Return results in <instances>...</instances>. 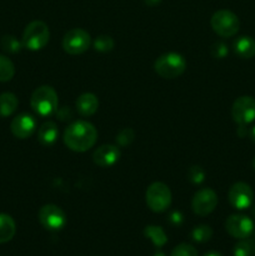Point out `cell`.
Here are the masks:
<instances>
[{
    "label": "cell",
    "mask_w": 255,
    "mask_h": 256,
    "mask_svg": "<svg viewBox=\"0 0 255 256\" xmlns=\"http://www.w3.org/2000/svg\"><path fill=\"white\" fill-rule=\"evenodd\" d=\"M98 132L92 124L78 120L65 129L64 142L70 150L76 152H88L96 142Z\"/></svg>",
    "instance_id": "1"
},
{
    "label": "cell",
    "mask_w": 255,
    "mask_h": 256,
    "mask_svg": "<svg viewBox=\"0 0 255 256\" xmlns=\"http://www.w3.org/2000/svg\"><path fill=\"white\" fill-rule=\"evenodd\" d=\"M30 104L32 110L40 116H49L58 110V94L54 88L49 85H42L36 88L30 98Z\"/></svg>",
    "instance_id": "2"
},
{
    "label": "cell",
    "mask_w": 255,
    "mask_h": 256,
    "mask_svg": "<svg viewBox=\"0 0 255 256\" xmlns=\"http://www.w3.org/2000/svg\"><path fill=\"white\" fill-rule=\"evenodd\" d=\"M50 32L48 25L40 20L29 22L22 32V45L32 52H38L45 48L49 42Z\"/></svg>",
    "instance_id": "3"
},
{
    "label": "cell",
    "mask_w": 255,
    "mask_h": 256,
    "mask_svg": "<svg viewBox=\"0 0 255 256\" xmlns=\"http://www.w3.org/2000/svg\"><path fill=\"white\" fill-rule=\"evenodd\" d=\"M186 69V60L178 52H166L156 59L154 70L164 79H175Z\"/></svg>",
    "instance_id": "4"
},
{
    "label": "cell",
    "mask_w": 255,
    "mask_h": 256,
    "mask_svg": "<svg viewBox=\"0 0 255 256\" xmlns=\"http://www.w3.org/2000/svg\"><path fill=\"white\" fill-rule=\"evenodd\" d=\"M212 30L222 38H232L240 29V20L232 12L226 9L218 10L210 19Z\"/></svg>",
    "instance_id": "5"
},
{
    "label": "cell",
    "mask_w": 255,
    "mask_h": 256,
    "mask_svg": "<svg viewBox=\"0 0 255 256\" xmlns=\"http://www.w3.org/2000/svg\"><path fill=\"white\" fill-rule=\"evenodd\" d=\"M145 200L152 212H162L172 204V192L164 182H152L146 189Z\"/></svg>",
    "instance_id": "6"
},
{
    "label": "cell",
    "mask_w": 255,
    "mask_h": 256,
    "mask_svg": "<svg viewBox=\"0 0 255 256\" xmlns=\"http://www.w3.org/2000/svg\"><path fill=\"white\" fill-rule=\"evenodd\" d=\"M92 44L89 32L84 29L75 28L69 30L62 39V49L69 55H80L86 52Z\"/></svg>",
    "instance_id": "7"
},
{
    "label": "cell",
    "mask_w": 255,
    "mask_h": 256,
    "mask_svg": "<svg viewBox=\"0 0 255 256\" xmlns=\"http://www.w3.org/2000/svg\"><path fill=\"white\" fill-rule=\"evenodd\" d=\"M38 218H39L40 224L50 232H59L66 224L65 212L54 204H46L40 208Z\"/></svg>",
    "instance_id": "8"
},
{
    "label": "cell",
    "mask_w": 255,
    "mask_h": 256,
    "mask_svg": "<svg viewBox=\"0 0 255 256\" xmlns=\"http://www.w3.org/2000/svg\"><path fill=\"white\" fill-rule=\"evenodd\" d=\"M218 205V195L209 188L198 190L192 200V209L194 214L199 216H206L212 214Z\"/></svg>",
    "instance_id": "9"
},
{
    "label": "cell",
    "mask_w": 255,
    "mask_h": 256,
    "mask_svg": "<svg viewBox=\"0 0 255 256\" xmlns=\"http://www.w3.org/2000/svg\"><path fill=\"white\" fill-rule=\"evenodd\" d=\"M232 116L239 125H248L255 120V99L252 96L238 98L232 106Z\"/></svg>",
    "instance_id": "10"
},
{
    "label": "cell",
    "mask_w": 255,
    "mask_h": 256,
    "mask_svg": "<svg viewBox=\"0 0 255 256\" xmlns=\"http://www.w3.org/2000/svg\"><path fill=\"white\" fill-rule=\"evenodd\" d=\"M228 200L234 209L245 210L252 206V200H254V192L246 182H235L229 189Z\"/></svg>",
    "instance_id": "11"
},
{
    "label": "cell",
    "mask_w": 255,
    "mask_h": 256,
    "mask_svg": "<svg viewBox=\"0 0 255 256\" xmlns=\"http://www.w3.org/2000/svg\"><path fill=\"white\" fill-rule=\"evenodd\" d=\"M225 230L230 236L235 238V239H246L254 230V222L246 215H230L225 222Z\"/></svg>",
    "instance_id": "12"
},
{
    "label": "cell",
    "mask_w": 255,
    "mask_h": 256,
    "mask_svg": "<svg viewBox=\"0 0 255 256\" xmlns=\"http://www.w3.org/2000/svg\"><path fill=\"white\" fill-rule=\"evenodd\" d=\"M36 129V122L30 114H19L12 119L10 130L18 139H28L34 134Z\"/></svg>",
    "instance_id": "13"
},
{
    "label": "cell",
    "mask_w": 255,
    "mask_h": 256,
    "mask_svg": "<svg viewBox=\"0 0 255 256\" xmlns=\"http://www.w3.org/2000/svg\"><path fill=\"white\" fill-rule=\"evenodd\" d=\"M120 150L115 145H102L92 154V162L100 168L112 166L119 160Z\"/></svg>",
    "instance_id": "14"
},
{
    "label": "cell",
    "mask_w": 255,
    "mask_h": 256,
    "mask_svg": "<svg viewBox=\"0 0 255 256\" xmlns=\"http://www.w3.org/2000/svg\"><path fill=\"white\" fill-rule=\"evenodd\" d=\"M98 108H99V100L96 95L92 92H84L78 98L76 110L82 116H92L98 112Z\"/></svg>",
    "instance_id": "15"
},
{
    "label": "cell",
    "mask_w": 255,
    "mask_h": 256,
    "mask_svg": "<svg viewBox=\"0 0 255 256\" xmlns=\"http://www.w3.org/2000/svg\"><path fill=\"white\" fill-rule=\"evenodd\" d=\"M234 52L242 59H252L255 56V40L252 36L242 35L234 42Z\"/></svg>",
    "instance_id": "16"
},
{
    "label": "cell",
    "mask_w": 255,
    "mask_h": 256,
    "mask_svg": "<svg viewBox=\"0 0 255 256\" xmlns=\"http://www.w3.org/2000/svg\"><path fill=\"white\" fill-rule=\"evenodd\" d=\"M59 136V129L54 122H46L38 130V140L44 146H52Z\"/></svg>",
    "instance_id": "17"
},
{
    "label": "cell",
    "mask_w": 255,
    "mask_h": 256,
    "mask_svg": "<svg viewBox=\"0 0 255 256\" xmlns=\"http://www.w3.org/2000/svg\"><path fill=\"white\" fill-rule=\"evenodd\" d=\"M16 232L14 219L8 214H0V244L10 242Z\"/></svg>",
    "instance_id": "18"
},
{
    "label": "cell",
    "mask_w": 255,
    "mask_h": 256,
    "mask_svg": "<svg viewBox=\"0 0 255 256\" xmlns=\"http://www.w3.org/2000/svg\"><path fill=\"white\" fill-rule=\"evenodd\" d=\"M19 105L16 95L12 92L0 94V118H8L15 112Z\"/></svg>",
    "instance_id": "19"
},
{
    "label": "cell",
    "mask_w": 255,
    "mask_h": 256,
    "mask_svg": "<svg viewBox=\"0 0 255 256\" xmlns=\"http://www.w3.org/2000/svg\"><path fill=\"white\" fill-rule=\"evenodd\" d=\"M144 235L148 239L152 240V242L156 248L164 246L168 242V236L164 230H162V228L155 226V225H149V226L145 228Z\"/></svg>",
    "instance_id": "20"
},
{
    "label": "cell",
    "mask_w": 255,
    "mask_h": 256,
    "mask_svg": "<svg viewBox=\"0 0 255 256\" xmlns=\"http://www.w3.org/2000/svg\"><path fill=\"white\" fill-rule=\"evenodd\" d=\"M15 66L9 58L0 55V82H6L14 78Z\"/></svg>",
    "instance_id": "21"
},
{
    "label": "cell",
    "mask_w": 255,
    "mask_h": 256,
    "mask_svg": "<svg viewBox=\"0 0 255 256\" xmlns=\"http://www.w3.org/2000/svg\"><path fill=\"white\" fill-rule=\"evenodd\" d=\"M0 45H2V50H5L6 52H10V54L19 52L20 50H22V48L24 46V45H22V42L18 40L14 35H4V36L2 38Z\"/></svg>",
    "instance_id": "22"
},
{
    "label": "cell",
    "mask_w": 255,
    "mask_h": 256,
    "mask_svg": "<svg viewBox=\"0 0 255 256\" xmlns=\"http://www.w3.org/2000/svg\"><path fill=\"white\" fill-rule=\"evenodd\" d=\"M255 242L252 240L242 239L234 246V256H254Z\"/></svg>",
    "instance_id": "23"
},
{
    "label": "cell",
    "mask_w": 255,
    "mask_h": 256,
    "mask_svg": "<svg viewBox=\"0 0 255 256\" xmlns=\"http://www.w3.org/2000/svg\"><path fill=\"white\" fill-rule=\"evenodd\" d=\"M212 229L208 225H199V226H195L194 230L192 232V239L195 242H206L212 239Z\"/></svg>",
    "instance_id": "24"
},
{
    "label": "cell",
    "mask_w": 255,
    "mask_h": 256,
    "mask_svg": "<svg viewBox=\"0 0 255 256\" xmlns=\"http://www.w3.org/2000/svg\"><path fill=\"white\" fill-rule=\"evenodd\" d=\"M95 50L100 52H112V48H114V39L109 35H99L96 39L92 42Z\"/></svg>",
    "instance_id": "25"
},
{
    "label": "cell",
    "mask_w": 255,
    "mask_h": 256,
    "mask_svg": "<svg viewBox=\"0 0 255 256\" xmlns=\"http://www.w3.org/2000/svg\"><path fill=\"white\" fill-rule=\"evenodd\" d=\"M170 256H198V252L192 245L182 242V244L174 248Z\"/></svg>",
    "instance_id": "26"
},
{
    "label": "cell",
    "mask_w": 255,
    "mask_h": 256,
    "mask_svg": "<svg viewBox=\"0 0 255 256\" xmlns=\"http://www.w3.org/2000/svg\"><path fill=\"white\" fill-rule=\"evenodd\" d=\"M134 132L130 128H125V129L120 130V132L116 136V142L120 146H128V145L132 144V142L134 140Z\"/></svg>",
    "instance_id": "27"
},
{
    "label": "cell",
    "mask_w": 255,
    "mask_h": 256,
    "mask_svg": "<svg viewBox=\"0 0 255 256\" xmlns=\"http://www.w3.org/2000/svg\"><path fill=\"white\" fill-rule=\"evenodd\" d=\"M205 172L200 166H192L188 172V179L192 182V184H200L204 182Z\"/></svg>",
    "instance_id": "28"
},
{
    "label": "cell",
    "mask_w": 255,
    "mask_h": 256,
    "mask_svg": "<svg viewBox=\"0 0 255 256\" xmlns=\"http://www.w3.org/2000/svg\"><path fill=\"white\" fill-rule=\"evenodd\" d=\"M228 52H229V49H228L226 44H224V42H215L212 46V56L216 58V59H224L228 55Z\"/></svg>",
    "instance_id": "29"
},
{
    "label": "cell",
    "mask_w": 255,
    "mask_h": 256,
    "mask_svg": "<svg viewBox=\"0 0 255 256\" xmlns=\"http://www.w3.org/2000/svg\"><path fill=\"white\" fill-rule=\"evenodd\" d=\"M56 115L62 122H65V120H70L72 118V112L70 110V108H62L60 110H56Z\"/></svg>",
    "instance_id": "30"
},
{
    "label": "cell",
    "mask_w": 255,
    "mask_h": 256,
    "mask_svg": "<svg viewBox=\"0 0 255 256\" xmlns=\"http://www.w3.org/2000/svg\"><path fill=\"white\" fill-rule=\"evenodd\" d=\"M169 220H170V222H172V224L180 225L182 222V214H180V212H172V214H170Z\"/></svg>",
    "instance_id": "31"
},
{
    "label": "cell",
    "mask_w": 255,
    "mask_h": 256,
    "mask_svg": "<svg viewBox=\"0 0 255 256\" xmlns=\"http://www.w3.org/2000/svg\"><path fill=\"white\" fill-rule=\"evenodd\" d=\"M145 4L149 5V6H155V5L160 4L162 2V0H144Z\"/></svg>",
    "instance_id": "32"
},
{
    "label": "cell",
    "mask_w": 255,
    "mask_h": 256,
    "mask_svg": "<svg viewBox=\"0 0 255 256\" xmlns=\"http://www.w3.org/2000/svg\"><path fill=\"white\" fill-rule=\"evenodd\" d=\"M250 136V140H252V142H255V126H252V129L249 130V134H248Z\"/></svg>",
    "instance_id": "33"
},
{
    "label": "cell",
    "mask_w": 255,
    "mask_h": 256,
    "mask_svg": "<svg viewBox=\"0 0 255 256\" xmlns=\"http://www.w3.org/2000/svg\"><path fill=\"white\" fill-rule=\"evenodd\" d=\"M202 256H222V255L220 254V252H206V254H204Z\"/></svg>",
    "instance_id": "34"
},
{
    "label": "cell",
    "mask_w": 255,
    "mask_h": 256,
    "mask_svg": "<svg viewBox=\"0 0 255 256\" xmlns=\"http://www.w3.org/2000/svg\"><path fill=\"white\" fill-rule=\"evenodd\" d=\"M154 256H165V254L162 252H155Z\"/></svg>",
    "instance_id": "35"
},
{
    "label": "cell",
    "mask_w": 255,
    "mask_h": 256,
    "mask_svg": "<svg viewBox=\"0 0 255 256\" xmlns=\"http://www.w3.org/2000/svg\"><path fill=\"white\" fill-rule=\"evenodd\" d=\"M252 168H254V170H255V158H254V160H252Z\"/></svg>",
    "instance_id": "36"
}]
</instances>
